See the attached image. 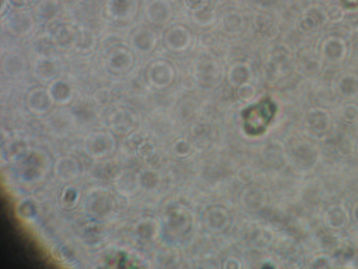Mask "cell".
<instances>
[{
	"instance_id": "cell-1",
	"label": "cell",
	"mask_w": 358,
	"mask_h": 269,
	"mask_svg": "<svg viewBox=\"0 0 358 269\" xmlns=\"http://www.w3.org/2000/svg\"><path fill=\"white\" fill-rule=\"evenodd\" d=\"M273 106L269 104L257 106L248 110L244 116L245 128L248 134H261L271 121L273 115Z\"/></svg>"
}]
</instances>
